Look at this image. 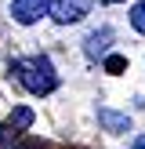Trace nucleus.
Here are the masks:
<instances>
[{
    "mask_svg": "<svg viewBox=\"0 0 145 149\" xmlns=\"http://www.w3.org/2000/svg\"><path fill=\"white\" fill-rule=\"evenodd\" d=\"M130 26H134V33L145 36V0H138L134 11H130Z\"/></svg>",
    "mask_w": 145,
    "mask_h": 149,
    "instance_id": "nucleus-7",
    "label": "nucleus"
},
{
    "mask_svg": "<svg viewBox=\"0 0 145 149\" xmlns=\"http://www.w3.org/2000/svg\"><path fill=\"white\" fill-rule=\"evenodd\" d=\"M109 44H113V29L102 26V29H94V33L84 40V51H87V58H105L109 55Z\"/></svg>",
    "mask_w": 145,
    "mask_h": 149,
    "instance_id": "nucleus-4",
    "label": "nucleus"
},
{
    "mask_svg": "<svg viewBox=\"0 0 145 149\" xmlns=\"http://www.w3.org/2000/svg\"><path fill=\"white\" fill-rule=\"evenodd\" d=\"M11 69H14V77L22 80V87H26L29 95H51L58 87V73H55V65H51V58H44V55L14 58Z\"/></svg>",
    "mask_w": 145,
    "mask_h": 149,
    "instance_id": "nucleus-1",
    "label": "nucleus"
},
{
    "mask_svg": "<svg viewBox=\"0 0 145 149\" xmlns=\"http://www.w3.org/2000/svg\"><path fill=\"white\" fill-rule=\"evenodd\" d=\"M123 69H127L123 55H105V73H123Z\"/></svg>",
    "mask_w": 145,
    "mask_h": 149,
    "instance_id": "nucleus-8",
    "label": "nucleus"
},
{
    "mask_svg": "<svg viewBox=\"0 0 145 149\" xmlns=\"http://www.w3.org/2000/svg\"><path fill=\"white\" fill-rule=\"evenodd\" d=\"M47 7H51V0H11V18L18 26H33L47 15Z\"/></svg>",
    "mask_w": 145,
    "mask_h": 149,
    "instance_id": "nucleus-3",
    "label": "nucleus"
},
{
    "mask_svg": "<svg viewBox=\"0 0 145 149\" xmlns=\"http://www.w3.org/2000/svg\"><path fill=\"white\" fill-rule=\"evenodd\" d=\"M134 149H145V135H142V138H134Z\"/></svg>",
    "mask_w": 145,
    "mask_h": 149,
    "instance_id": "nucleus-10",
    "label": "nucleus"
},
{
    "mask_svg": "<svg viewBox=\"0 0 145 149\" xmlns=\"http://www.w3.org/2000/svg\"><path fill=\"white\" fill-rule=\"evenodd\" d=\"M7 142H11V131H7V127H0V146H7Z\"/></svg>",
    "mask_w": 145,
    "mask_h": 149,
    "instance_id": "nucleus-9",
    "label": "nucleus"
},
{
    "mask_svg": "<svg viewBox=\"0 0 145 149\" xmlns=\"http://www.w3.org/2000/svg\"><path fill=\"white\" fill-rule=\"evenodd\" d=\"M102 4H120V0H102Z\"/></svg>",
    "mask_w": 145,
    "mask_h": 149,
    "instance_id": "nucleus-11",
    "label": "nucleus"
},
{
    "mask_svg": "<svg viewBox=\"0 0 145 149\" xmlns=\"http://www.w3.org/2000/svg\"><path fill=\"white\" fill-rule=\"evenodd\" d=\"M94 0H51L47 15L58 22V26H72V22H80L87 11H91Z\"/></svg>",
    "mask_w": 145,
    "mask_h": 149,
    "instance_id": "nucleus-2",
    "label": "nucleus"
},
{
    "mask_svg": "<svg viewBox=\"0 0 145 149\" xmlns=\"http://www.w3.org/2000/svg\"><path fill=\"white\" fill-rule=\"evenodd\" d=\"M98 120L105 131H113V135H123V131H130V116L127 113H113V109H98Z\"/></svg>",
    "mask_w": 145,
    "mask_h": 149,
    "instance_id": "nucleus-5",
    "label": "nucleus"
},
{
    "mask_svg": "<svg viewBox=\"0 0 145 149\" xmlns=\"http://www.w3.org/2000/svg\"><path fill=\"white\" fill-rule=\"evenodd\" d=\"M29 124H33V109H29V106H18L11 113V131H26Z\"/></svg>",
    "mask_w": 145,
    "mask_h": 149,
    "instance_id": "nucleus-6",
    "label": "nucleus"
}]
</instances>
